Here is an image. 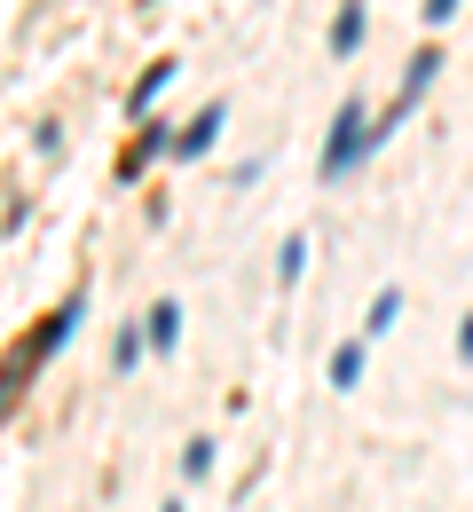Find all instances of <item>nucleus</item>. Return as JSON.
<instances>
[{
  "mask_svg": "<svg viewBox=\"0 0 473 512\" xmlns=\"http://www.w3.org/2000/svg\"><path fill=\"white\" fill-rule=\"evenodd\" d=\"M79 316H87V284H79V292H64L48 316L32 323L8 355H0V418H16V402H24V394H32V379L48 371V355H64L71 339H79Z\"/></svg>",
  "mask_w": 473,
  "mask_h": 512,
  "instance_id": "1",
  "label": "nucleus"
},
{
  "mask_svg": "<svg viewBox=\"0 0 473 512\" xmlns=\"http://www.w3.org/2000/svg\"><path fill=\"white\" fill-rule=\"evenodd\" d=\"M371 150H379V142H371V111H363V103H339L332 134H324V150H316V174L339 182V174H355Z\"/></svg>",
  "mask_w": 473,
  "mask_h": 512,
  "instance_id": "2",
  "label": "nucleus"
},
{
  "mask_svg": "<svg viewBox=\"0 0 473 512\" xmlns=\"http://www.w3.org/2000/svg\"><path fill=\"white\" fill-rule=\"evenodd\" d=\"M434 71H442V56H434V48H418V56L403 64V95H395V103H387V111L371 119V142H387V134H395V127L410 119V111L426 103V87H434Z\"/></svg>",
  "mask_w": 473,
  "mask_h": 512,
  "instance_id": "3",
  "label": "nucleus"
},
{
  "mask_svg": "<svg viewBox=\"0 0 473 512\" xmlns=\"http://www.w3.org/2000/svg\"><path fill=\"white\" fill-rule=\"evenodd\" d=\"M221 119H229V103H205L190 127H174V142H166V158H205L213 142H221Z\"/></svg>",
  "mask_w": 473,
  "mask_h": 512,
  "instance_id": "4",
  "label": "nucleus"
},
{
  "mask_svg": "<svg viewBox=\"0 0 473 512\" xmlns=\"http://www.w3.org/2000/svg\"><path fill=\"white\" fill-rule=\"evenodd\" d=\"M166 142H174V127H142L135 142L119 150V182H135L142 166H158V158H166Z\"/></svg>",
  "mask_w": 473,
  "mask_h": 512,
  "instance_id": "5",
  "label": "nucleus"
},
{
  "mask_svg": "<svg viewBox=\"0 0 473 512\" xmlns=\"http://www.w3.org/2000/svg\"><path fill=\"white\" fill-rule=\"evenodd\" d=\"M174 71H182L174 56H158V64L142 71V79H135V95H127V119H142V111H150V103H158V95L174 87Z\"/></svg>",
  "mask_w": 473,
  "mask_h": 512,
  "instance_id": "6",
  "label": "nucleus"
},
{
  "mask_svg": "<svg viewBox=\"0 0 473 512\" xmlns=\"http://www.w3.org/2000/svg\"><path fill=\"white\" fill-rule=\"evenodd\" d=\"M363 32H371V8H363V0H347V8L332 16V56H355V48H363Z\"/></svg>",
  "mask_w": 473,
  "mask_h": 512,
  "instance_id": "7",
  "label": "nucleus"
},
{
  "mask_svg": "<svg viewBox=\"0 0 473 512\" xmlns=\"http://www.w3.org/2000/svg\"><path fill=\"white\" fill-rule=\"evenodd\" d=\"M142 331H150V355H166V347L182 339V300H158V308L142 316Z\"/></svg>",
  "mask_w": 473,
  "mask_h": 512,
  "instance_id": "8",
  "label": "nucleus"
},
{
  "mask_svg": "<svg viewBox=\"0 0 473 512\" xmlns=\"http://www.w3.org/2000/svg\"><path fill=\"white\" fill-rule=\"evenodd\" d=\"M395 316H403V292L387 284V292H379V300L363 308V347H371V339H387V331H395Z\"/></svg>",
  "mask_w": 473,
  "mask_h": 512,
  "instance_id": "9",
  "label": "nucleus"
},
{
  "mask_svg": "<svg viewBox=\"0 0 473 512\" xmlns=\"http://www.w3.org/2000/svg\"><path fill=\"white\" fill-rule=\"evenodd\" d=\"M300 268H308V237H300V229H292V237H284V245H276V284H284V292H292V284H300Z\"/></svg>",
  "mask_w": 473,
  "mask_h": 512,
  "instance_id": "10",
  "label": "nucleus"
},
{
  "mask_svg": "<svg viewBox=\"0 0 473 512\" xmlns=\"http://www.w3.org/2000/svg\"><path fill=\"white\" fill-rule=\"evenodd\" d=\"M142 355H150V331H142V323H119V339H111V363H119V371H135Z\"/></svg>",
  "mask_w": 473,
  "mask_h": 512,
  "instance_id": "11",
  "label": "nucleus"
},
{
  "mask_svg": "<svg viewBox=\"0 0 473 512\" xmlns=\"http://www.w3.org/2000/svg\"><path fill=\"white\" fill-rule=\"evenodd\" d=\"M355 379H363V339H347L332 355V386H355Z\"/></svg>",
  "mask_w": 473,
  "mask_h": 512,
  "instance_id": "12",
  "label": "nucleus"
},
{
  "mask_svg": "<svg viewBox=\"0 0 473 512\" xmlns=\"http://www.w3.org/2000/svg\"><path fill=\"white\" fill-rule=\"evenodd\" d=\"M182 473H190V481H205V473H213V442H190V449H182Z\"/></svg>",
  "mask_w": 473,
  "mask_h": 512,
  "instance_id": "13",
  "label": "nucleus"
},
{
  "mask_svg": "<svg viewBox=\"0 0 473 512\" xmlns=\"http://www.w3.org/2000/svg\"><path fill=\"white\" fill-rule=\"evenodd\" d=\"M418 16H426V24H450V16H458V0H426Z\"/></svg>",
  "mask_w": 473,
  "mask_h": 512,
  "instance_id": "14",
  "label": "nucleus"
},
{
  "mask_svg": "<svg viewBox=\"0 0 473 512\" xmlns=\"http://www.w3.org/2000/svg\"><path fill=\"white\" fill-rule=\"evenodd\" d=\"M458 355H466V363H473V316H466V331H458Z\"/></svg>",
  "mask_w": 473,
  "mask_h": 512,
  "instance_id": "15",
  "label": "nucleus"
},
{
  "mask_svg": "<svg viewBox=\"0 0 473 512\" xmlns=\"http://www.w3.org/2000/svg\"><path fill=\"white\" fill-rule=\"evenodd\" d=\"M166 512H182V505H166Z\"/></svg>",
  "mask_w": 473,
  "mask_h": 512,
  "instance_id": "16",
  "label": "nucleus"
}]
</instances>
